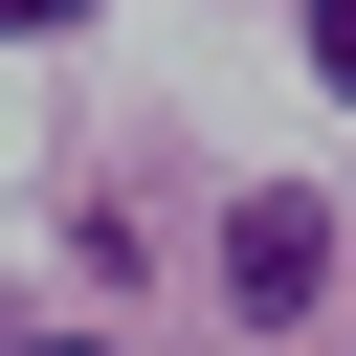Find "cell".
Masks as SVG:
<instances>
[{
    "mask_svg": "<svg viewBox=\"0 0 356 356\" xmlns=\"http://www.w3.org/2000/svg\"><path fill=\"white\" fill-rule=\"evenodd\" d=\"M312 289H334V222L312 200H245L222 222V312H312Z\"/></svg>",
    "mask_w": 356,
    "mask_h": 356,
    "instance_id": "1",
    "label": "cell"
},
{
    "mask_svg": "<svg viewBox=\"0 0 356 356\" xmlns=\"http://www.w3.org/2000/svg\"><path fill=\"white\" fill-rule=\"evenodd\" d=\"M312 67H334V89H356V0H312Z\"/></svg>",
    "mask_w": 356,
    "mask_h": 356,
    "instance_id": "2",
    "label": "cell"
},
{
    "mask_svg": "<svg viewBox=\"0 0 356 356\" xmlns=\"http://www.w3.org/2000/svg\"><path fill=\"white\" fill-rule=\"evenodd\" d=\"M0 22H89V0H0Z\"/></svg>",
    "mask_w": 356,
    "mask_h": 356,
    "instance_id": "3",
    "label": "cell"
},
{
    "mask_svg": "<svg viewBox=\"0 0 356 356\" xmlns=\"http://www.w3.org/2000/svg\"><path fill=\"white\" fill-rule=\"evenodd\" d=\"M22 356H111V334H22Z\"/></svg>",
    "mask_w": 356,
    "mask_h": 356,
    "instance_id": "4",
    "label": "cell"
}]
</instances>
